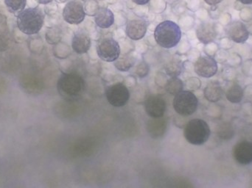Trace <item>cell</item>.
Wrapping results in <instances>:
<instances>
[{"mask_svg":"<svg viewBox=\"0 0 252 188\" xmlns=\"http://www.w3.org/2000/svg\"><path fill=\"white\" fill-rule=\"evenodd\" d=\"M57 88L59 94L66 100H78L85 92V81L77 72L63 73L58 81Z\"/></svg>","mask_w":252,"mask_h":188,"instance_id":"6da1fadb","label":"cell"},{"mask_svg":"<svg viewBox=\"0 0 252 188\" xmlns=\"http://www.w3.org/2000/svg\"><path fill=\"white\" fill-rule=\"evenodd\" d=\"M156 42L163 49L173 48L180 43L182 29L180 26L173 21L166 20L160 22L154 29Z\"/></svg>","mask_w":252,"mask_h":188,"instance_id":"7a4b0ae2","label":"cell"},{"mask_svg":"<svg viewBox=\"0 0 252 188\" xmlns=\"http://www.w3.org/2000/svg\"><path fill=\"white\" fill-rule=\"evenodd\" d=\"M44 24V14L38 7H29L18 14V28L25 35H36L42 29Z\"/></svg>","mask_w":252,"mask_h":188,"instance_id":"3957f363","label":"cell"},{"mask_svg":"<svg viewBox=\"0 0 252 188\" xmlns=\"http://www.w3.org/2000/svg\"><path fill=\"white\" fill-rule=\"evenodd\" d=\"M184 135L188 143L200 146L208 140L210 136V128L204 120L195 118L188 121L185 126Z\"/></svg>","mask_w":252,"mask_h":188,"instance_id":"277c9868","label":"cell"},{"mask_svg":"<svg viewBox=\"0 0 252 188\" xmlns=\"http://www.w3.org/2000/svg\"><path fill=\"white\" fill-rule=\"evenodd\" d=\"M173 106L179 115L189 116L198 109V98L191 91H182L175 96Z\"/></svg>","mask_w":252,"mask_h":188,"instance_id":"5b68a950","label":"cell"},{"mask_svg":"<svg viewBox=\"0 0 252 188\" xmlns=\"http://www.w3.org/2000/svg\"><path fill=\"white\" fill-rule=\"evenodd\" d=\"M96 52L99 58L106 63H114L121 54L119 42L112 37H104L98 40Z\"/></svg>","mask_w":252,"mask_h":188,"instance_id":"8992f818","label":"cell"},{"mask_svg":"<svg viewBox=\"0 0 252 188\" xmlns=\"http://www.w3.org/2000/svg\"><path fill=\"white\" fill-rule=\"evenodd\" d=\"M106 96L108 102L115 107L126 106L130 99L128 88L123 82L112 84L106 88Z\"/></svg>","mask_w":252,"mask_h":188,"instance_id":"52a82bcc","label":"cell"},{"mask_svg":"<svg viewBox=\"0 0 252 188\" xmlns=\"http://www.w3.org/2000/svg\"><path fill=\"white\" fill-rule=\"evenodd\" d=\"M84 4L80 0H70L63 9V20L72 25H78L84 22L86 18Z\"/></svg>","mask_w":252,"mask_h":188,"instance_id":"ba28073f","label":"cell"},{"mask_svg":"<svg viewBox=\"0 0 252 188\" xmlns=\"http://www.w3.org/2000/svg\"><path fill=\"white\" fill-rule=\"evenodd\" d=\"M219 66L212 56L204 55L198 57L194 64V71L197 75L204 78H210L217 74Z\"/></svg>","mask_w":252,"mask_h":188,"instance_id":"9c48e42d","label":"cell"},{"mask_svg":"<svg viewBox=\"0 0 252 188\" xmlns=\"http://www.w3.org/2000/svg\"><path fill=\"white\" fill-rule=\"evenodd\" d=\"M92 47V38L85 29H78L74 32L72 38V49L76 54L88 53Z\"/></svg>","mask_w":252,"mask_h":188,"instance_id":"30bf717a","label":"cell"},{"mask_svg":"<svg viewBox=\"0 0 252 188\" xmlns=\"http://www.w3.org/2000/svg\"><path fill=\"white\" fill-rule=\"evenodd\" d=\"M126 36L131 41H140L146 35L148 22L143 19H134L127 22L126 27Z\"/></svg>","mask_w":252,"mask_h":188,"instance_id":"8fae6325","label":"cell"},{"mask_svg":"<svg viewBox=\"0 0 252 188\" xmlns=\"http://www.w3.org/2000/svg\"><path fill=\"white\" fill-rule=\"evenodd\" d=\"M226 35L237 44H244L250 38V32L245 24L241 21H234L226 26Z\"/></svg>","mask_w":252,"mask_h":188,"instance_id":"7c38bea8","label":"cell"},{"mask_svg":"<svg viewBox=\"0 0 252 188\" xmlns=\"http://www.w3.org/2000/svg\"><path fill=\"white\" fill-rule=\"evenodd\" d=\"M166 102L163 98L158 96H151L145 102V109L151 118H161L166 111Z\"/></svg>","mask_w":252,"mask_h":188,"instance_id":"4fadbf2b","label":"cell"},{"mask_svg":"<svg viewBox=\"0 0 252 188\" xmlns=\"http://www.w3.org/2000/svg\"><path fill=\"white\" fill-rule=\"evenodd\" d=\"M234 158L241 165H250L252 162V143L243 140L235 145L233 149Z\"/></svg>","mask_w":252,"mask_h":188,"instance_id":"5bb4252c","label":"cell"},{"mask_svg":"<svg viewBox=\"0 0 252 188\" xmlns=\"http://www.w3.org/2000/svg\"><path fill=\"white\" fill-rule=\"evenodd\" d=\"M196 36L200 42L204 44L213 43L217 38L216 25L210 22H203L196 29Z\"/></svg>","mask_w":252,"mask_h":188,"instance_id":"9a60e30c","label":"cell"},{"mask_svg":"<svg viewBox=\"0 0 252 188\" xmlns=\"http://www.w3.org/2000/svg\"><path fill=\"white\" fill-rule=\"evenodd\" d=\"M167 126L166 120L163 117L151 118L147 123V131L152 138H159L166 133Z\"/></svg>","mask_w":252,"mask_h":188,"instance_id":"2e32d148","label":"cell"},{"mask_svg":"<svg viewBox=\"0 0 252 188\" xmlns=\"http://www.w3.org/2000/svg\"><path fill=\"white\" fill-rule=\"evenodd\" d=\"M95 25L101 29L110 28L115 24V14L109 7H100L94 16Z\"/></svg>","mask_w":252,"mask_h":188,"instance_id":"e0dca14e","label":"cell"},{"mask_svg":"<svg viewBox=\"0 0 252 188\" xmlns=\"http://www.w3.org/2000/svg\"><path fill=\"white\" fill-rule=\"evenodd\" d=\"M223 94V88L219 81H211L204 88V97L210 102H219L221 99Z\"/></svg>","mask_w":252,"mask_h":188,"instance_id":"ac0fdd59","label":"cell"},{"mask_svg":"<svg viewBox=\"0 0 252 188\" xmlns=\"http://www.w3.org/2000/svg\"><path fill=\"white\" fill-rule=\"evenodd\" d=\"M136 62H137V58L133 53L127 54H121L119 58L114 62V66L119 72H127L131 70Z\"/></svg>","mask_w":252,"mask_h":188,"instance_id":"d6986e66","label":"cell"},{"mask_svg":"<svg viewBox=\"0 0 252 188\" xmlns=\"http://www.w3.org/2000/svg\"><path fill=\"white\" fill-rule=\"evenodd\" d=\"M11 46V34L7 26L6 17L0 16V52L8 50Z\"/></svg>","mask_w":252,"mask_h":188,"instance_id":"ffe728a7","label":"cell"},{"mask_svg":"<svg viewBox=\"0 0 252 188\" xmlns=\"http://www.w3.org/2000/svg\"><path fill=\"white\" fill-rule=\"evenodd\" d=\"M165 74L170 78H178L184 71V63L178 58L168 60L164 66Z\"/></svg>","mask_w":252,"mask_h":188,"instance_id":"44dd1931","label":"cell"},{"mask_svg":"<svg viewBox=\"0 0 252 188\" xmlns=\"http://www.w3.org/2000/svg\"><path fill=\"white\" fill-rule=\"evenodd\" d=\"M244 93L242 87L238 83H234L226 92V99L232 103H240L243 100Z\"/></svg>","mask_w":252,"mask_h":188,"instance_id":"7402d4cb","label":"cell"},{"mask_svg":"<svg viewBox=\"0 0 252 188\" xmlns=\"http://www.w3.org/2000/svg\"><path fill=\"white\" fill-rule=\"evenodd\" d=\"M184 87H185V84L182 80L179 79V78H170L167 81L164 89L168 94L176 96V94L183 91Z\"/></svg>","mask_w":252,"mask_h":188,"instance_id":"603a6c76","label":"cell"},{"mask_svg":"<svg viewBox=\"0 0 252 188\" xmlns=\"http://www.w3.org/2000/svg\"><path fill=\"white\" fill-rule=\"evenodd\" d=\"M132 75L136 78H145L150 73V66L145 60H139L132 68Z\"/></svg>","mask_w":252,"mask_h":188,"instance_id":"cb8c5ba5","label":"cell"},{"mask_svg":"<svg viewBox=\"0 0 252 188\" xmlns=\"http://www.w3.org/2000/svg\"><path fill=\"white\" fill-rule=\"evenodd\" d=\"M62 36L63 33L62 29L59 27H53L47 31L45 37L47 43L52 45H56L62 41Z\"/></svg>","mask_w":252,"mask_h":188,"instance_id":"d4e9b609","label":"cell"},{"mask_svg":"<svg viewBox=\"0 0 252 188\" xmlns=\"http://www.w3.org/2000/svg\"><path fill=\"white\" fill-rule=\"evenodd\" d=\"M217 134L219 137L223 140H230L235 135V130L230 124L223 123L218 128Z\"/></svg>","mask_w":252,"mask_h":188,"instance_id":"484cf974","label":"cell"},{"mask_svg":"<svg viewBox=\"0 0 252 188\" xmlns=\"http://www.w3.org/2000/svg\"><path fill=\"white\" fill-rule=\"evenodd\" d=\"M4 4L10 13H17L19 14L25 10L27 0H4Z\"/></svg>","mask_w":252,"mask_h":188,"instance_id":"4316f807","label":"cell"},{"mask_svg":"<svg viewBox=\"0 0 252 188\" xmlns=\"http://www.w3.org/2000/svg\"><path fill=\"white\" fill-rule=\"evenodd\" d=\"M72 54V50L66 43L60 42L56 44L54 49V54L58 58L64 60L67 59Z\"/></svg>","mask_w":252,"mask_h":188,"instance_id":"83f0119b","label":"cell"},{"mask_svg":"<svg viewBox=\"0 0 252 188\" xmlns=\"http://www.w3.org/2000/svg\"><path fill=\"white\" fill-rule=\"evenodd\" d=\"M100 7L97 0H89L84 4V11L86 15L89 16H95Z\"/></svg>","mask_w":252,"mask_h":188,"instance_id":"f1b7e54d","label":"cell"},{"mask_svg":"<svg viewBox=\"0 0 252 188\" xmlns=\"http://www.w3.org/2000/svg\"><path fill=\"white\" fill-rule=\"evenodd\" d=\"M149 3V10L155 13H162L165 10L167 5V3L164 0H151Z\"/></svg>","mask_w":252,"mask_h":188,"instance_id":"f546056e","label":"cell"},{"mask_svg":"<svg viewBox=\"0 0 252 188\" xmlns=\"http://www.w3.org/2000/svg\"><path fill=\"white\" fill-rule=\"evenodd\" d=\"M119 44L121 47V54H130L134 50L135 44L130 39H126V38H122L120 40Z\"/></svg>","mask_w":252,"mask_h":188,"instance_id":"4dcf8cb0","label":"cell"},{"mask_svg":"<svg viewBox=\"0 0 252 188\" xmlns=\"http://www.w3.org/2000/svg\"><path fill=\"white\" fill-rule=\"evenodd\" d=\"M165 73L163 72H158L155 76V83L158 88H165L167 85V81H168V78Z\"/></svg>","mask_w":252,"mask_h":188,"instance_id":"1f68e13d","label":"cell"},{"mask_svg":"<svg viewBox=\"0 0 252 188\" xmlns=\"http://www.w3.org/2000/svg\"><path fill=\"white\" fill-rule=\"evenodd\" d=\"M185 87L191 91H195L201 87V81L198 78H192L185 82Z\"/></svg>","mask_w":252,"mask_h":188,"instance_id":"d6a6232c","label":"cell"},{"mask_svg":"<svg viewBox=\"0 0 252 188\" xmlns=\"http://www.w3.org/2000/svg\"><path fill=\"white\" fill-rule=\"evenodd\" d=\"M115 14V13H114ZM115 23L118 26L122 27L127 24V19L124 13L121 12H118L115 14Z\"/></svg>","mask_w":252,"mask_h":188,"instance_id":"836d02e7","label":"cell"},{"mask_svg":"<svg viewBox=\"0 0 252 188\" xmlns=\"http://www.w3.org/2000/svg\"><path fill=\"white\" fill-rule=\"evenodd\" d=\"M136 82H137L136 78L133 76V75H128V76L126 77L125 79H124V81H123V83H124L127 88H134L136 85Z\"/></svg>","mask_w":252,"mask_h":188,"instance_id":"e575fe53","label":"cell"},{"mask_svg":"<svg viewBox=\"0 0 252 188\" xmlns=\"http://www.w3.org/2000/svg\"><path fill=\"white\" fill-rule=\"evenodd\" d=\"M148 50V46L147 45L146 43L143 42V41H138V43L135 44L134 50L139 54H143V53H146Z\"/></svg>","mask_w":252,"mask_h":188,"instance_id":"d590c367","label":"cell"},{"mask_svg":"<svg viewBox=\"0 0 252 188\" xmlns=\"http://www.w3.org/2000/svg\"><path fill=\"white\" fill-rule=\"evenodd\" d=\"M151 0H131L136 5H145L148 4Z\"/></svg>","mask_w":252,"mask_h":188,"instance_id":"8d00e7d4","label":"cell"},{"mask_svg":"<svg viewBox=\"0 0 252 188\" xmlns=\"http://www.w3.org/2000/svg\"><path fill=\"white\" fill-rule=\"evenodd\" d=\"M223 0H204L206 3L209 5L214 6L221 2Z\"/></svg>","mask_w":252,"mask_h":188,"instance_id":"74e56055","label":"cell"},{"mask_svg":"<svg viewBox=\"0 0 252 188\" xmlns=\"http://www.w3.org/2000/svg\"><path fill=\"white\" fill-rule=\"evenodd\" d=\"M39 4H47L51 3L53 0H36Z\"/></svg>","mask_w":252,"mask_h":188,"instance_id":"f35d334b","label":"cell"},{"mask_svg":"<svg viewBox=\"0 0 252 188\" xmlns=\"http://www.w3.org/2000/svg\"><path fill=\"white\" fill-rule=\"evenodd\" d=\"M244 4H252V0H238Z\"/></svg>","mask_w":252,"mask_h":188,"instance_id":"ab89813d","label":"cell"},{"mask_svg":"<svg viewBox=\"0 0 252 188\" xmlns=\"http://www.w3.org/2000/svg\"><path fill=\"white\" fill-rule=\"evenodd\" d=\"M164 1H166V3H167V4H173V3L176 2V1H177V0H164Z\"/></svg>","mask_w":252,"mask_h":188,"instance_id":"60d3db41","label":"cell"},{"mask_svg":"<svg viewBox=\"0 0 252 188\" xmlns=\"http://www.w3.org/2000/svg\"><path fill=\"white\" fill-rule=\"evenodd\" d=\"M67 1V0H60L61 2H65V1Z\"/></svg>","mask_w":252,"mask_h":188,"instance_id":"b9f144b4","label":"cell"},{"mask_svg":"<svg viewBox=\"0 0 252 188\" xmlns=\"http://www.w3.org/2000/svg\"><path fill=\"white\" fill-rule=\"evenodd\" d=\"M83 1H89V0H83Z\"/></svg>","mask_w":252,"mask_h":188,"instance_id":"7bdbcfd3","label":"cell"},{"mask_svg":"<svg viewBox=\"0 0 252 188\" xmlns=\"http://www.w3.org/2000/svg\"><path fill=\"white\" fill-rule=\"evenodd\" d=\"M251 54H252V49Z\"/></svg>","mask_w":252,"mask_h":188,"instance_id":"ee69618b","label":"cell"},{"mask_svg":"<svg viewBox=\"0 0 252 188\" xmlns=\"http://www.w3.org/2000/svg\"><path fill=\"white\" fill-rule=\"evenodd\" d=\"M97 1H103V0H97Z\"/></svg>","mask_w":252,"mask_h":188,"instance_id":"f6af8a7d","label":"cell"}]
</instances>
